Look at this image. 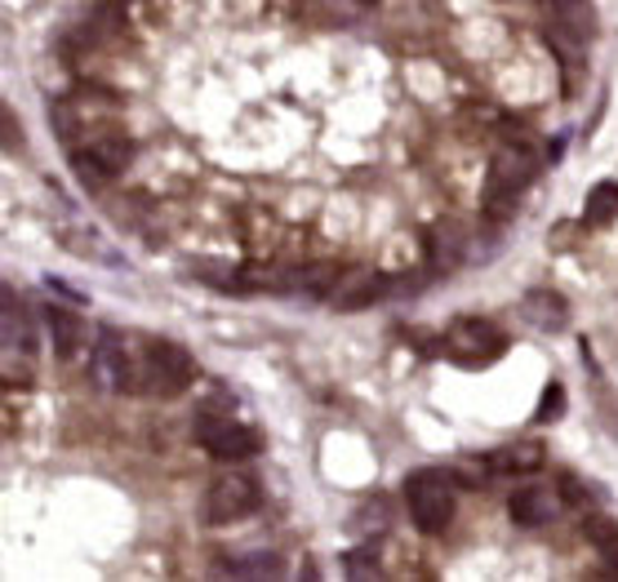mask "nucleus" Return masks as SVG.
Returning <instances> with one entry per match:
<instances>
[{
  "mask_svg": "<svg viewBox=\"0 0 618 582\" xmlns=\"http://www.w3.org/2000/svg\"><path fill=\"white\" fill-rule=\"evenodd\" d=\"M405 503H409V516L423 534H445L450 520H454V476L441 472V468H423L405 481Z\"/></svg>",
  "mask_w": 618,
  "mask_h": 582,
  "instance_id": "f257e3e1",
  "label": "nucleus"
},
{
  "mask_svg": "<svg viewBox=\"0 0 618 582\" xmlns=\"http://www.w3.org/2000/svg\"><path fill=\"white\" fill-rule=\"evenodd\" d=\"M89 378L102 387V392H117V396H130L139 392L143 383V370L130 361V347L117 329H98L93 338V361H89Z\"/></svg>",
  "mask_w": 618,
  "mask_h": 582,
  "instance_id": "f03ea898",
  "label": "nucleus"
},
{
  "mask_svg": "<svg viewBox=\"0 0 618 582\" xmlns=\"http://www.w3.org/2000/svg\"><path fill=\"white\" fill-rule=\"evenodd\" d=\"M143 383L152 396H183L191 383H196V361L187 347L178 342H152L147 356H143Z\"/></svg>",
  "mask_w": 618,
  "mask_h": 582,
  "instance_id": "7ed1b4c3",
  "label": "nucleus"
},
{
  "mask_svg": "<svg viewBox=\"0 0 618 582\" xmlns=\"http://www.w3.org/2000/svg\"><path fill=\"white\" fill-rule=\"evenodd\" d=\"M196 440L210 449L219 462H245L263 449V436L236 418H214V414H200L196 418Z\"/></svg>",
  "mask_w": 618,
  "mask_h": 582,
  "instance_id": "20e7f679",
  "label": "nucleus"
},
{
  "mask_svg": "<svg viewBox=\"0 0 618 582\" xmlns=\"http://www.w3.org/2000/svg\"><path fill=\"white\" fill-rule=\"evenodd\" d=\"M258 507V481L254 476H219L205 494V520L210 525H232Z\"/></svg>",
  "mask_w": 618,
  "mask_h": 582,
  "instance_id": "39448f33",
  "label": "nucleus"
},
{
  "mask_svg": "<svg viewBox=\"0 0 618 582\" xmlns=\"http://www.w3.org/2000/svg\"><path fill=\"white\" fill-rule=\"evenodd\" d=\"M507 512H511V520H517L521 529H543L548 520H556L561 498H556L552 490H543V485H526V490L511 494Z\"/></svg>",
  "mask_w": 618,
  "mask_h": 582,
  "instance_id": "423d86ee",
  "label": "nucleus"
},
{
  "mask_svg": "<svg viewBox=\"0 0 618 582\" xmlns=\"http://www.w3.org/2000/svg\"><path fill=\"white\" fill-rule=\"evenodd\" d=\"M521 316H526L534 329H543V333H561V329L570 325V303H565V294H556V289H530V294L521 298Z\"/></svg>",
  "mask_w": 618,
  "mask_h": 582,
  "instance_id": "0eeeda50",
  "label": "nucleus"
},
{
  "mask_svg": "<svg viewBox=\"0 0 618 582\" xmlns=\"http://www.w3.org/2000/svg\"><path fill=\"white\" fill-rule=\"evenodd\" d=\"M383 289H387L383 276H374V272H352V276H339V281H334L330 307H339V311H361V307L378 303Z\"/></svg>",
  "mask_w": 618,
  "mask_h": 582,
  "instance_id": "6e6552de",
  "label": "nucleus"
},
{
  "mask_svg": "<svg viewBox=\"0 0 618 582\" xmlns=\"http://www.w3.org/2000/svg\"><path fill=\"white\" fill-rule=\"evenodd\" d=\"M526 183V161L517 152H503L489 169V183H485V205L494 209H507V200L517 196V187Z\"/></svg>",
  "mask_w": 618,
  "mask_h": 582,
  "instance_id": "1a4fd4ad",
  "label": "nucleus"
},
{
  "mask_svg": "<svg viewBox=\"0 0 618 582\" xmlns=\"http://www.w3.org/2000/svg\"><path fill=\"white\" fill-rule=\"evenodd\" d=\"M45 325H49V342H54V352L58 361H71L80 352V342H85V325L76 311H63V307H49L45 311Z\"/></svg>",
  "mask_w": 618,
  "mask_h": 582,
  "instance_id": "9d476101",
  "label": "nucleus"
},
{
  "mask_svg": "<svg viewBox=\"0 0 618 582\" xmlns=\"http://www.w3.org/2000/svg\"><path fill=\"white\" fill-rule=\"evenodd\" d=\"M583 218H587L592 227H609V222L618 218V183H614V178H600V183L587 191Z\"/></svg>",
  "mask_w": 618,
  "mask_h": 582,
  "instance_id": "9b49d317",
  "label": "nucleus"
},
{
  "mask_svg": "<svg viewBox=\"0 0 618 582\" xmlns=\"http://www.w3.org/2000/svg\"><path fill=\"white\" fill-rule=\"evenodd\" d=\"M450 342L459 347V352H463V347H476V352H485V347H503V333L494 325H485V320H459V329H454Z\"/></svg>",
  "mask_w": 618,
  "mask_h": 582,
  "instance_id": "f8f14e48",
  "label": "nucleus"
},
{
  "mask_svg": "<svg viewBox=\"0 0 618 582\" xmlns=\"http://www.w3.org/2000/svg\"><path fill=\"white\" fill-rule=\"evenodd\" d=\"M583 534H587V542H592L609 564H618V525H614L609 516H592V520L583 525Z\"/></svg>",
  "mask_w": 618,
  "mask_h": 582,
  "instance_id": "ddd939ff",
  "label": "nucleus"
},
{
  "mask_svg": "<svg viewBox=\"0 0 618 582\" xmlns=\"http://www.w3.org/2000/svg\"><path fill=\"white\" fill-rule=\"evenodd\" d=\"M228 573H236V578H276V573H280V556H267V551H258V556H236V560L228 564Z\"/></svg>",
  "mask_w": 618,
  "mask_h": 582,
  "instance_id": "4468645a",
  "label": "nucleus"
},
{
  "mask_svg": "<svg viewBox=\"0 0 618 582\" xmlns=\"http://www.w3.org/2000/svg\"><path fill=\"white\" fill-rule=\"evenodd\" d=\"M71 169H76V178H80L89 191H93V187H102V183L112 178V169L102 165V156H98V152H76V156H71Z\"/></svg>",
  "mask_w": 618,
  "mask_h": 582,
  "instance_id": "2eb2a0df",
  "label": "nucleus"
},
{
  "mask_svg": "<svg viewBox=\"0 0 618 582\" xmlns=\"http://www.w3.org/2000/svg\"><path fill=\"white\" fill-rule=\"evenodd\" d=\"M378 542H365V547H356V551H347L343 556V573L347 578H378Z\"/></svg>",
  "mask_w": 618,
  "mask_h": 582,
  "instance_id": "dca6fc26",
  "label": "nucleus"
},
{
  "mask_svg": "<svg viewBox=\"0 0 618 582\" xmlns=\"http://www.w3.org/2000/svg\"><path fill=\"white\" fill-rule=\"evenodd\" d=\"M498 468H511V472H534V468H543V444L507 449V458H498Z\"/></svg>",
  "mask_w": 618,
  "mask_h": 582,
  "instance_id": "f3484780",
  "label": "nucleus"
},
{
  "mask_svg": "<svg viewBox=\"0 0 618 582\" xmlns=\"http://www.w3.org/2000/svg\"><path fill=\"white\" fill-rule=\"evenodd\" d=\"M93 152L102 156V165H108L112 174H121L130 165V139H98Z\"/></svg>",
  "mask_w": 618,
  "mask_h": 582,
  "instance_id": "a211bd4d",
  "label": "nucleus"
},
{
  "mask_svg": "<svg viewBox=\"0 0 618 582\" xmlns=\"http://www.w3.org/2000/svg\"><path fill=\"white\" fill-rule=\"evenodd\" d=\"M565 414V387L561 383H548L543 396H539V409H534V422H556Z\"/></svg>",
  "mask_w": 618,
  "mask_h": 582,
  "instance_id": "6ab92c4d",
  "label": "nucleus"
},
{
  "mask_svg": "<svg viewBox=\"0 0 618 582\" xmlns=\"http://www.w3.org/2000/svg\"><path fill=\"white\" fill-rule=\"evenodd\" d=\"M45 285H49V289H54V294H58V298H71V303H85V294H80V289H71V285H63V281H58V276H49V281H45Z\"/></svg>",
  "mask_w": 618,
  "mask_h": 582,
  "instance_id": "aec40b11",
  "label": "nucleus"
}]
</instances>
